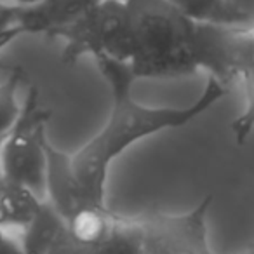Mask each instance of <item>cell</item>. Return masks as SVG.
I'll return each instance as SVG.
<instances>
[{"mask_svg": "<svg viewBox=\"0 0 254 254\" xmlns=\"http://www.w3.org/2000/svg\"><path fill=\"white\" fill-rule=\"evenodd\" d=\"M239 78L244 85L246 106L244 112L232 122V132L237 145H244L254 131V68L246 70Z\"/></svg>", "mask_w": 254, "mask_h": 254, "instance_id": "4fadbf2b", "label": "cell"}, {"mask_svg": "<svg viewBox=\"0 0 254 254\" xmlns=\"http://www.w3.org/2000/svg\"><path fill=\"white\" fill-rule=\"evenodd\" d=\"M103 0H42L35 5H18V26L21 33H44L75 21Z\"/></svg>", "mask_w": 254, "mask_h": 254, "instance_id": "ba28073f", "label": "cell"}, {"mask_svg": "<svg viewBox=\"0 0 254 254\" xmlns=\"http://www.w3.org/2000/svg\"><path fill=\"white\" fill-rule=\"evenodd\" d=\"M195 23L239 26L251 19V12L232 0H169Z\"/></svg>", "mask_w": 254, "mask_h": 254, "instance_id": "30bf717a", "label": "cell"}, {"mask_svg": "<svg viewBox=\"0 0 254 254\" xmlns=\"http://www.w3.org/2000/svg\"><path fill=\"white\" fill-rule=\"evenodd\" d=\"M127 5L131 70L139 78H173L198 70L197 23L169 0H132Z\"/></svg>", "mask_w": 254, "mask_h": 254, "instance_id": "7a4b0ae2", "label": "cell"}, {"mask_svg": "<svg viewBox=\"0 0 254 254\" xmlns=\"http://www.w3.org/2000/svg\"><path fill=\"white\" fill-rule=\"evenodd\" d=\"M16 5H23V7H26V5H35L39 4V2H42V0H12Z\"/></svg>", "mask_w": 254, "mask_h": 254, "instance_id": "9a60e30c", "label": "cell"}, {"mask_svg": "<svg viewBox=\"0 0 254 254\" xmlns=\"http://www.w3.org/2000/svg\"><path fill=\"white\" fill-rule=\"evenodd\" d=\"M66 221L44 198L32 221L21 228V239L26 254H49L58 237L63 233Z\"/></svg>", "mask_w": 254, "mask_h": 254, "instance_id": "8fae6325", "label": "cell"}, {"mask_svg": "<svg viewBox=\"0 0 254 254\" xmlns=\"http://www.w3.org/2000/svg\"><path fill=\"white\" fill-rule=\"evenodd\" d=\"M198 68L230 85L254 68V26H218L197 23Z\"/></svg>", "mask_w": 254, "mask_h": 254, "instance_id": "8992f818", "label": "cell"}, {"mask_svg": "<svg viewBox=\"0 0 254 254\" xmlns=\"http://www.w3.org/2000/svg\"><path fill=\"white\" fill-rule=\"evenodd\" d=\"M0 254H26L21 228L0 226Z\"/></svg>", "mask_w": 254, "mask_h": 254, "instance_id": "5bb4252c", "label": "cell"}, {"mask_svg": "<svg viewBox=\"0 0 254 254\" xmlns=\"http://www.w3.org/2000/svg\"><path fill=\"white\" fill-rule=\"evenodd\" d=\"M212 195L180 214L143 212L136 216L141 233L139 254H214L209 244L207 214Z\"/></svg>", "mask_w": 254, "mask_h": 254, "instance_id": "5b68a950", "label": "cell"}, {"mask_svg": "<svg viewBox=\"0 0 254 254\" xmlns=\"http://www.w3.org/2000/svg\"><path fill=\"white\" fill-rule=\"evenodd\" d=\"M21 68H14L9 77L0 84V136H5L18 120L23 103L18 101V91L23 82Z\"/></svg>", "mask_w": 254, "mask_h": 254, "instance_id": "7c38bea8", "label": "cell"}, {"mask_svg": "<svg viewBox=\"0 0 254 254\" xmlns=\"http://www.w3.org/2000/svg\"><path fill=\"white\" fill-rule=\"evenodd\" d=\"M44 198H40L28 187L0 178V226L23 228L37 214Z\"/></svg>", "mask_w": 254, "mask_h": 254, "instance_id": "9c48e42d", "label": "cell"}, {"mask_svg": "<svg viewBox=\"0 0 254 254\" xmlns=\"http://www.w3.org/2000/svg\"><path fill=\"white\" fill-rule=\"evenodd\" d=\"M5 136H0V150H2V143H4ZM0 178H2V164H0Z\"/></svg>", "mask_w": 254, "mask_h": 254, "instance_id": "ac0fdd59", "label": "cell"}, {"mask_svg": "<svg viewBox=\"0 0 254 254\" xmlns=\"http://www.w3.org/2000/svg\"><path fill=\"white\" fill-rule=\"evenodd\" d=\"M103 2H120V4H129L132 0H103Z\"/></svg>", "mask_w": 254, "mask_h": 254, "instance_id": "e0dca14e", "label": "cell"}, {"mask_svg": "<svg viewBox=\"0 0 254 254\" xmlns=\"http://www.w3.org/2000/svg\"><path fill=\"white\" fill-rule=\"evenodd\" d=\"M94 61L110 87L112 105L105 126L82 148L71 153V164L91 200L98 205H106L105 195L110 167L124 152L141 139L185 127L197 120L228 94L230 85L209 75L202 94L191 105L181 108L146 106L132 96L136 77L131 64L105 54L96 56Z\"/></svg>", "mask_w": 254, "mask_h": 254, "instance_id": "6da1fadb", "label": "cell"}, {"mask_svg": "<svg viewBox=\"0 0 254 254\" xmlns=\"http://www.w3.org/2000/svg\"><path fill=\"white\" fill-rule=\"evenodd\" d=\"M53 112L42 105L37 87H30L14 126L5 134L0 164L2 176L28 187L40 198H46L47 171V124Z\"/></svg>", "mask_w": 254, "mask_h": 254, "instance_id": "3957f363", "label": "cell"}, {"mask_svg": "<svg viewBox=\"0 0 254 254\" xmlns=\"http://www.w3.org/2000/svg\"><path fill=\"white\" fill-rule=\"evenodd\" d=\"M46 200L63 216L64 221L89 205H98L91 200L78 181L71 164V155L58 150L51 141L47 146Z\"/></svg>", "mask_w": 254, "mask_h": 254, "instance_id": "52a82bcc", "label": "cell"}, {"mask_svg": "<svg viewBox=\"0 0 254 254\" xmlns=\"http://www.w3.org/2000/svg\"><path fill=\"white\" fill-rule=\"evenodd\" d=\"M141 233L136 216L106 205H89L66 221L49 254H139Z\"/></svg>", "mask_w": 254, "mask_h": 254, "instance_id": "277c9868", "label": "cell"}, {"mask_svg": "<svg viewBox=\"0 0 254 254\" xmlns=\"http://www.w3.org/2000/svg\"><path fill=\"white\" fill-rule=\"evenodd\" d=\"M240 254H254V244H253V246H249L246 251H244V253H240Z\"/></svg>", "mask_w": 254, "mask_h": 254, "instance_id": "2e32d148", "label": "cell"}]
</instances>
